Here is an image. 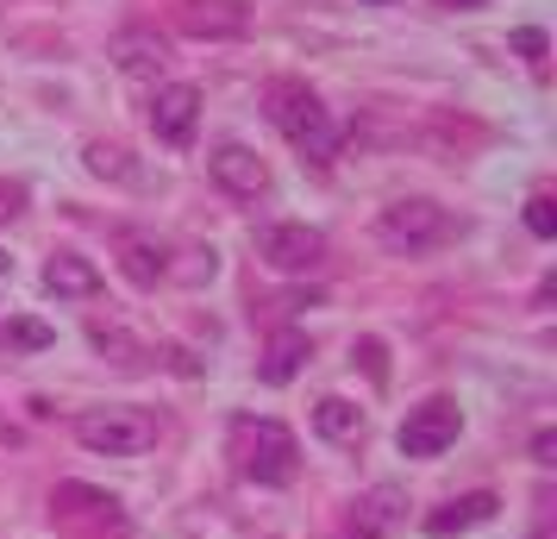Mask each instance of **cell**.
<instances>
[{
  "instance_id": "obj_1",
  "label": "cell",
  "mask_w": 557,
  "mask_h": 539,
  "mask_svg": "<svg viewBox=\"0 0 557 539\" xmlns=\"http://www.w3.org/2000/svg\"><path fill=\"white\" fill-rule=\"evenodd\" d=\"M263 113H270V126H276L301 157H313V163H326V157L338 151V126H332L326 101H320L307 82L276 76L270 88H263Z\"/></svg>"
},
{
  "instance_id": "obj_2",
  "label": "cell",
  "mask_w": 557,
  "mask_h": 539,
  "mask_svg": "<svg viewBox=\"0 0 557 539\" xmlns=\"http://www.w3.org/2000/svg\"><path fill=\"white\" fill-rule=\"evenodd\" d=\"M232 458H238V470L263 489H288L301 477V445H295V433H288L282 420H270V414H238V420H232Z\"/></svg>"
},
{
  "instance_id": "obj_3",
  "label": "cell",
  "mask_w": 557,
  "mask_h": 539,
  "mask_svg": "<svg viewBox=\"0 0 557 539\" xmlns=\"http://www.w3.org/2000/svg\"><path fill=\"white\" fill-rule=\"evenodd\" d=\"M76 439L95 452V458H145L157 445V414L151 408H82L76 414Z\"/></svg>"
},
{
  "instance_id": "obj_4",
  "label": "cell",
  "mask_w": 557,
  "mask_h": 539,
  "mask_svg": "<svg viewBox=\"0 0 557 539\" xmlns=\"http://www.w3.org/2000/svg\"><path fill=\"white\" fill-rule=\"evenodd\" d=\"M376 238L388 245V252L420 257V252H432V245L451 238V213H445L438 201H426V195H407V201H388L376 213Z\"/></svg>"
},
{
  "instance_id": "obj_5",
  "label": "cell",
  "mask_w": 557,
  "mask_h": 539,
  "mask_svg": "<svg viewBox=\"0 0 557 539\" xmlns=\"http://www.w3.org/2000/svg\"><path fill=\"white\" fill-rule=\"evenodd\" d=\"M257 257L282 270V277H301L326 264V232L307 226V220H276V226H257Z\"/></svg>"
},
{
  "instance_id": "obj_6",
  "label": "cell",
  "mask_w": 557,
  "mask_h": 539,
  "mask_svg": "<svg viewBox=\"0 0 557 539\" xmlns=\"http://www.w3.org/2000/svg\"><path fill=\"white\" fill-rule=\"evenodd\" d=\"M457 433H463V414H457V402L432 395V402H420V408H407L401 452H407V458H438L445 445H457Z\"/></svg>"
},
{
  "instance_id": "obj_7",
  "label": "cell",
  "mask_w": 557,
  "mask_h": 539,
  "mask_svg": "<svg viewBox=\"0 0 557 539\" xmlns=\"http://www.w3.org/2000/svg\"><path fill=\"white\" fill-rule=\"evenodd\" d=\"M207 176L220 182L232 201H257V195H270V163H263L251 145H238V138H226V145L207 151Z\"/></svg>"
},
{
  "instance_id": "obj_8",
  "label": "cell",
  "mask_w": 557,
  "mask_h": 539,
  "mask_svg": "<svg viewBox=\"0 0 557 539\" xmlns=\"http://www.w3.org/2000/svg\"><path fill=\"white\" fill-rule=\"evenodd\" d=\"M176 26L201 45H220V38H245L251 32V7L245 0H182Z\"/></svg>"
},
{
  "instance_id": "obj_9",
  "label": "cell",
  "mask_w": 557,
  "mask_h": 539,
  "mask_svg": "<svg viewBox=\"0 0 557 539\" xmlns=\"http://www.w3.org/2000/svg\"><path fill=\"white\" fill-rule=\"evenodd\" d=\"M195 120H201V88L188 82H163L151 95V132L163 145H188L195 138Z\"/></svg>"
},
{
  "instance_id": "obj_10",
  "label": "cell",
  "mask_w": 557,
  "mask_h": 539,
  "mask_svg": "<svg viewBox=\"0 0 557 539\" xmlns=\"http://www.w3.org/2000/svg\"><path fill=\"white\" fill-rule=\"evenodd\" d=\"M107 57L120 63V76L157 82V76H163V63H170V45H163L151 26H126L120 38H113V45H107Z\"/></svg>"
},
{
  "instance_id": "obj_11",
  "label": "cell",
  "mask_w": 557,
  "mask_h": 539,
  "mask_svg": "<svg viewBox=\"0 0 557 539\" xmlns=\"http://www.w3.org/2000/svg\"><path fill=\"white\" fill-rule=\"evenodd\" d=\"M401 514H407V489L401 483H376V489H363L351 502V534L357 539H382L388 527H401Z\"/></svg>"
},
{
  "instance_id": "obj_12",
  "label": "cell",
  "mask_w": 557,
  "mask_h": 539,
  "mask_svg": "<svg viewBox=\"0 0 557 539\" xmlns=\"http://www.w3.org/2000/svg\"><path fill=\"white\" fill-rule=\"evenodd\" d=\"M51 514L63 527H120V502L101 495V489H82V483H63L51 495Z\"/></svg>"
},
{
  "instance_id": "obj_13",
  "label": "cell",
  "mask_w": 557,
  "mask_h": 539,
  "mask_svg": "<svg viewBox=\"0 0 557 539\" xmlns=\"http://www.w3.org/2000/svg\"><path fill=\"white\" fill-rule=\"evenodd\" d=\"M45 289H51L57 302H88V295H101V270L76 252H57L45 264Z\"/></svg>"
},
{
  "instance_id": "obj_14",
  "label": "cell",
  "mask_w": 557,
  "mask_h": 539,
  "mask_svg": "<svg viewBox=\"0 0 557 539\" xmlns=\"http://www.w3.org/2000/svg\"><path fill=\"white\" fill-rule=\"evenodd\" d=\"M120 270H126L138 289H151L170 277V252L157 245V238H145V232H120Z\"/></svg>"
},
{
  "instance_id": "obj_15",
  "label": "cell",
  "mask_w": 557,
  "mask_h": 539,
  "mask_svg": "<svg viewBox=\"0 0 557 539\" xmlns=\"http://www.w3.org/2000/svg\"><path fill=\"white\" fill-rule=\"evenodd\" d=\"M307 358H313V345H307V333H295V327H288V333H276L270 345H263V364H257V377L282 389V383H295V370H301Z\"/></svg>"
},
{
  "instance_id": "obj_16",
  "label": "cell",
  "mask_w": 557,
  "mask_h": 539,
  "mask_svg": "<svg viewBox=\"0 0 557 539\" xmlns=\"http://www.w3.org/2000/svg\"><path fill=\"white\" fill-rule=\"evenodd\" d=\"M313 433L332 439V445H357L363 439V408L345 402V395H320L313 402Z\"/></svg>"
},
{
  "instance_id": "obj_17",
  "label": "cell",
  "mask_w": 557,
  "mask_h": 539,
  "mask_svg": "<svg viewBox=\"0 0 557 539\" xmlns=\"http://www.w3.org/2000/svg\"><path fill=\"white\" fill-rule=\"evenodd\" d=\"M495 509H502V502H495L488 489H476V495H463V502H445V509L432 514L426 527L445 539V534H463V527H482V520H495Z\"/></svg>"
},
{
  "instance_id": "obj_18",
  "label": "cell",
  "mask_w": 557,
  "mask_h": 539,
  "mask_svg": "<svg viewBox=\"0 0 557 539\" xmlns=\"http://www.w3.org/2000/svg\"><path fill=\"white\" fill-rule=\"evenodd\" d=\"M82 163H88L101 182H138V163H132V151H126V145H107V138H95V145L82 151Z\"/></svg>"
},
{
  "instance_id": "obj_19",
  "label": "cell",
  "mask_w": 557,
  "mask_h": 539,
  "mask_svg": "<svg viewBox=\"0 0 557 539\" xmlns=\"http://www.w3.org/2000/svg\"><path fill=\"white\" fill-rule=\"evenodd\" d=\"M527 232L532 238H557V201L552 195H532L527 201Z\"/></svg>"
},
{
  "instance_id": "obj_20",
  "label": "cell",
  "mask_w": 557,
  "mask_h": 539,
  "mask_svg": "<svg viewBox=\"0 0 557 539\" xmlns=\"http://www.w3.org/2000/svg\"><path fill=\"white\" fill-rule=\"evenodd\" d=\"M26 182L20 176H0V226H7V220H20V213H26Z\"/></svg>"
},
{
  "instance_id": "obj_21",
  "label": "cell",
  "mask_w": 557,
  "mask_h": 539,
  "mask_svg": "<svg viewBox=\"0 0 557 539\" xmlns=\"http://www.w3.org/2000/svg\"><path fill=\"white\" fill-rule=\"evenodd\" d=\"M513 51H520V57H527V63H532V70H539V63H545V32H513Z\"/></svg>"
},
{
  "instance_id": "obj_22",
  "label": "cell",
  "mask_w": 557,
  "mask_h": 539,
  "mask_svg": "<svg viewBox=\"0 0 557 539\" xmlns=\"http://www.w3.org/2000/svg\"><path fill=\"white\" fill-rule=\"evenodd\" d=\"M13 339H20V345H51V333H45L38 320H13Z\"/></svg>"
},
{
  "instance_id": "obj_23",
  "label": "cell",
  "mask_w": 557,
  "mask_h": 539,
  "mask_svg": "<svg viewBox=\"0 0 557 539\" xmlns=\"http://www.w3.org/2000/svg\"><path fill=\"white\" fill-rule=\"evenodd\" d=\"M7 270H13V257H7V252H0V277H7Z\"/></svg>"
},
{
  "instance_id": "obj_24",
  "label": "cell",
  "mask_w": 557,
  "mask_h": 539,
  "mask_svg": "<svg viewBox=\"0 0 557 539\" xmlns=\"http://www.w3.org/2000/svg\"><path fill=\"white\" fill-rule=\"evenodd\" d=\"M445 7H470V0H445Z\"/></svg>"
}]
</instances>
